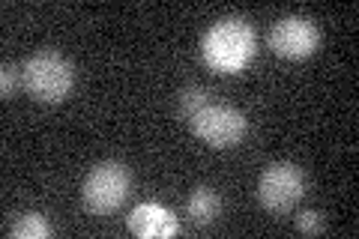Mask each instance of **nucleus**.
<instances>
[{
	"mask_svg": "<svg viewBox=\"0 0 359 239\" xmlns=\"http://www.w3.org/2000/svg\"><path fill=\"white\" fill-rule=\"evenodd\" d=\"M201 51L210 69L240 72L255 57V30L243 18H222L207 30Z\"/></svg>",
	"mask_w": 359,
	"mask_h": 239,
	"instance_id": "1",
	"label": "nucleus"
},
{
	"mask_svg": "<svg viewBox=\"0 0 359 239\" xmlns=\"http://www.w3.org/2000/svg\"><path fill=\"white\" fill-rule=\"evenodd\" d=\"M75 81L72 63L57 51H36L27 57L25 69H21V84L36 102H63L69 96Z\"/></svg>",
	"mask_w": 359,
	"mask_h": 239,
	"instance_id": "2",
	"label": "nucleus"
},
{
	"mask_svg": "<svg viewBox=\"0 0 359 239\" xmlns=\"http://www.w3.org/2000/svg\"><path fill=\"white\" fill-rule=\"evenodd\" d=\"M129 170L123 168L120 162H102L96 165L93 170L87 174L84 186H81V198H84V207L96 215H105V212H114L123 200L129 195Z\"/></svg>",
	"mask_w": 359,
	"mask_h": 239,
	"instance_id": "3",
	"label": "nucleus"
},
{
	"mask_svg": "<svg viewBox=\"0 0 359 239\" xmlns=\"http://www.w3.org/2000/svg\"><path fill=\"white\" fill-rule=\"evenodd\" d=\"M302 195H306V177L290 162L269 165L261 174V179H257V200H261L269 212L294 210Z\"/></svg>",
	"mask_w": 359,
	"mask_h": 239,
	"instance_id": "4",
	"label": "nucleus"
},
{
	"mask_svg": "<svg viewBox=\"0 0 359 239\" xmlns=\"http://www.w3.org/2000/svg\"><path fill=\"white\" fill-rule=\"evenodd\" d=\"M245 129H249V123H245L243 114L231 105H210L207 102V105L192 117V132L204 144L216 146V150L237 146L243 141Z\"/></svg>",
	"mask_w": 359,
	"mask_h": 239,
	"instance_id": "5",
	"label": "nucleus"
},
{
	"mask_svg": "<svg viewBox=\"0 0 359 239\" xmlns=\"http://www.w3.org/2000/svg\"><path fill=\"white\" fill-rule=\"evenodd\" d=\"M320 45V30L314 21L290 15L276 21V27L269 30V48L278 57H287V60H302V57L314 54V48Z\"/></svg>",
	"mask_w": 359,
	"mask_h": 239,
	"instance_id": "6",
	"label": "nucleus"
},
{
	"mask_svg": "<svg viewBox=\"0 0 359 239\" xmlns=\"http://www.w3.org/2000/svg\"><path fill=\"white\" fill-rule=\"evenodd\" d=\"M129 231L144 239H165V236H174L180 231V224L171 210L159 207V203H141L129 215Z\"/></svg>",
	"mask_w": 359,
	"mask_h": 239,
	"instance_id": "7",
	"label": "nucleus"
},
{
	"mask_svg": "<svg viewBox=\"0 0 359 239\" xmlns=\"http://www.w3.org/2000/svg\"><path fill=\"white\" fill-rule=\"evenodd\" d=\"M219 210H222V200H219L216 191L207 189V186H201V189H195L192 195H189L186 215H189V221H192L195 227L212 224L216 221V215H219Z\"/></svg>",
	"mask_w": 359,
	"mask_h": 239,
	"instance_id": "8",
	"label": "nucleus"
},
{
	"mask_svg": "<svg viewBox=\"0 0 359 239\" xmlns=\"http://www.w3.org/2000/svg\"><path fill=\"white\" fill-rule=\"evenodd\" d=\"M9 236H15V239H45V236H51V227L42 215L25 212V215H18L13 227H9Z\"/></svg>",
	"mask_w": 359,
	"mask_h": 239,
	"instance_id": "9",
	"label": "nucleus"
},
{
	"mask_svg": "<svg viewBox=\"0 0 359 239\" xmlns=\"http://www.w3.org/2000/svg\"><path fill=\"white\" fill-rule=\"evenodd\" d=\"M204 105H207V90L204 87H186L183 93H180V111H183V117H189V120H192Z\"/></svg>",
	"mask_w": 359,
	"mask_h": 239,
	"instance_id": "10",
	"label": "nucleus"
},
{
	"mask_svg": "<svg viewBox=\"0 0 359 239\" xmlns=\"http://www.w3.org/2000/svg\"><path fill=\"white\" fill-rule=\"evenodd\" d=\"M297 231L299 233H320L323 231V215L320 212H311V210L299 212L297 215Z\"/></svg>",
	"mask_w": 359,
	"mask_h": 239,
	"instance_id": "11",
	"label": "nucleus"
},
{
	"mask_svg": "<svg viewBox=\"0 0 359 239\" xmlns=\"http://www.w3.org/2000/svg\"><path fill=\"white\" fill-rule=\"evenodd\" d=\"M15 81H18V69L13 63H4L0 66V93H4V99L13 96V90H15Z\"/></svg>",
	"mask_w": 359,
	"mask_h": 239,
	"instance_id": "12",
	"label": "nucleus"
}]
</instances>
